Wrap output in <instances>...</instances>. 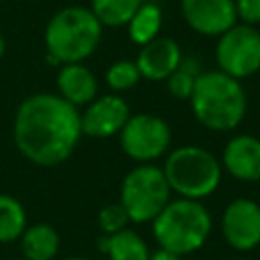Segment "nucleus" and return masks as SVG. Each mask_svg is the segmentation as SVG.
Masks as SVG:
<instances>
[{
  "label": "nucleus",
  "instance_id": "obj_1",
  "mask_svg": "<svg viewBox=\"0 0 260 260\" xmlns=\"http://www.w3.org/2000/svg\"><path fill=\"white\" fill-rule=\"evenodd\" d=\"M81 136V116L77 108L57 93L28 95L14 114V144L32 165L57 167L65 162Z\"/></svg>",
  "mask_w": 260,
  "mask_h": 260
},
{
  "label": "nucleus",
  "instance_id": "obj_2",
  "mask_svg": "<svg viewBox=\"0 0 260 260\" xmlns=\"http://www.w3.org/2000/svg\"><path fill=\"white\" fill-rule=\"evenodd\" d=\"M189 104L197 122L213 132L236 130L248 110L246 91L240 79L219 69L199 73Z\"/></svg>",
  "mask_w": 260,
  "mask_h": 260
},
{
  "label": "nucleus",
  "instance_id": "obj_3",
  "mask_svg": "<svg viewBox=\"0 0 260 260\" xmlns=\"http://www.w3.org/2000/svg\"><path fill=\"white\" fill-rule=\"evenodd\" d=\"M150 223L158 248L181 258L203 248L213 228L209 209L201 201L183 197L171 199Z\"/></svg>",
  "mask_w": 260,
  "mask_h": 260
},
{
  "label": "nucleus",
  "instance_id": "obj_4",
  "mask_svg": "<svg viewBox=\"0 0 260 260\" xmlns=\"http://www.w3.org/2000/svg\"><path fill=\"white\" fill-rule=\"evenodd\" d=\"M171 193L183 199L201 201L215 193L221 183V162L203 146L187 144L171 150L160 167Z\"/></svg>",
  "mask_w": 260,
  "mask_h": 260
},
{
  "label": "nucleus",
  "instance_id": "obj_5",
  "mask_svg": "<svg viewBox=\"0 0 260 260\" xmlns=\"http://www.w3.org/2000/svg\"><path fill=\"white\" fill-rule=\"evenodd\" d=\"M102 39V24L89 8H61L45 28L47 53L61 65L81 63L87 59Z\"/></svg>",
  "mask_w": 260,
  "mask_h": 260
},
{
  "label": "nucleus",
  "instance_id": "obj_6",
  "mask_svg": "<svg viewBox=\"0 0 260 260\" xmlns=\"http://www.w3.org/2000/svg\"><path fill=\"white\" fill-rule=\"evenodd\" d=\"M171 201V187L160 167L136 165L120 185V205L130 223H150Z\"/></svg>",
  "mask_w": 260,
  "mask_h": 260
},
{
  "label": "nucleus",
  "instance_id": "obj_7",
  "mask_svg": "<svg viewBox=\"0 0 260 260\" xmlns=\"http://www.w3.org/2000/svg\"><path fill=\"white\" fill-rule=\"evenodd\" d=\"M120 146L138 165L160 158L171 146V126L154 114H130L120 130Z\"/></svg>",
  "mask_w": 260,
  "mask_h": 260
},
{
  "label": "nucleus",
  "instance_id": "obj_8",
  "mask_svg": "<svg viewBox=\"0 0 260 260\" xmlns=\"http://www.w3.org/2000/svg\"><path fill=\"white\" fill-rule=\"evenodd\" d=\"M219 71L234 79H244L260 69V30L252 24H234L219 35L215 47Z\"/></svg>",
  "mask_w": 260,
  "mask_h": 260
},
{
  "label": "nucleus",
  "instance_id": "obj_9",
  "mask_svg": "<svg viewBox=\"0 0 260 260\" xmlns=\"http://www.w3.org/2000/svg\"><path fill=\"white\" fill-rule=\"evenodd\" d=\"M221 234L230 248L254 250L260 244V205L248 197L230 201L221 215Z\"/></svg>",
  "mask_w": 260,
  "mask_h": 260
},
{
  "label": "nucleus",
  "instance_id": "obj_10",
  "mask_svg": "<svg viewBox=\"0 0 260 260\" xmlns=\"http://www.w3.org/2000/svg\"><path fill=\"white\" fill-rule=\"evenodd\" d=\"M81 116V134L91 138H110L120 134L130 118V108L126 100L118 93H104L87 104Z\"/></svg>",
  "mask_w": 260,
  "mask_h": 260
},
{
  "label": "nucleus",
  "instance_id": "obj_11",
  "mask_svg": "<svg viewBox=\"0 0 260 260\" xmlns=\"http://www.w3.org/2000/svg\"><path fill=\"white\" fill-rule=\"evenodd\" d=\"M187 24L205 37H219L236 24L234 0H181Z\"/></svg>",
  "mask_w": 260,
  "mask_h": 260
},
{
  "label": "nucleus",
  "instance_id": "obj_12",
  "mask_svg": "<svg viewBox=\"0 0 260 260\" xmlns=\"http://www.w3.org/2000/svg\"><path fill=\"white\" fill-rule=\"evenodd\" d=\"M221 169L242 183L260 181V138L252 134H236L221 152Z\"/></svg>",
  "mask_w": 260,
  "mask_h": 260
},
{
  "label": "nucleus",
  "instance_id": "obj_13",
  "mask_svg": "<svg viewBox=\"0 0 260 260\" xmlns=\"http://www.w3.org/2000/svg\"><path fill=\"white\" fill-rule=\"evenodd\" d=\"M183 55L181 47L169 37H156L142 45L138 59L134 61L140 77L148 81H167V77L179 67Z\"/></svg>",
  "mask_w": 260,
  "mask_h": 260
},
{
  "label": "nucleus",
  "instance_id": "obj_14",
  "mask_svg": "<svg viewBox=\"0 0 260 260\" xmlns=\"http://www.w3.org/2000/svg\"><path fill=\"white\" fill-rule=\"evenodd\" d=\"M59 95L71 106H87L98 98V79L81 63H67L57 73Z\"/></svg>",
  "mask_w": 260,
  "mask_h": 260
},
{
  "label": "nucleus",
  "instance_id": "obj_15",
  "mask_svg": "<svg viewBox=\"0 0 260 260\" xmlns=\"http://www.w3.org/2000/svg\"><path fill=\"white\" fill-rule=\"evenodd\" d=\"M20 240V250L22 258L26 260H55L59 254V234L51 223L39 221L32 225H26L22 232Z\"/></svg>",
  "mask_w": 260,
  "mask_h": 260
},
{
  "label": "nucleus",
  "instance_id": "obj_16",
  "mask_svg": "<svg viewBox=\"0 0 260 260\" xmlns=\"http://www.w3.org/2000/svg\"><path fill=\"white\" fill-rule=\"evenodd\" d=\"M100 250L106 252L110 260H148L150 256L144 238L130 228H124L112 236H104L100 240Z\"/></svg>",
  "mask_w": 260,
  "mask_h": 260
},
{
  "label": "nucleus",
  "instance_id": "obj_17",
  "mask_svg": "<svg viewBox=\"0 0 260 260\" xmlns=\"http://www.w3.org/2000/svg\"><path fill=\"white\" fill-rule=\"evenodd\" d=\"M26 230L24 205L6 193H0V244L14 242Z\"/></svg>",
  "mask_w": 260,
  "mask_h": 260
},
{
  "label": "nucleus",
  "instance_id": "obj_18",
  "mask_svg": "<svg viewBox=\"0 0 260 260\" xmlns=\"http://www.w3.org/2000/svg\"><path fill=\"white\" fill-rule=\"evenodd\" d=\"M162 24V12L156 4H144L134 12V16L128 22V35L132 39V43L136 45H146L152 39L158 37Z\"/></svg>",
  "mask_w": 260,
  "mask_h": 260
},
{
  "label": "nucleus",
  "instance_id": "obj_19",
  "mask_svg": "<svg viewBox=\"0 0 260 260\" xmlns=\"http://www.w3.org/2000/svg\"><path fill=\"white\" fill-rule=\"evenodd\" d=\"M142 6V0H91V12L102 26L128 24L134 12Z\"/></svg>",
  "mask_w": 260,
  "mask_h": 260
},
{
  "label": "nucleus",
  "instance_id": "obj_20",
  "mask_svg": "<svg viewBox=\"0 0 260 260\" xmlns=\"http://www.w3.org/2000/svg\"><path fill=\"white\" fill-rule=\"evenodd\" d=\"M199 73H201V69H199L197 59H193V57L181 59L179 67L167 77L169 91L177 100H189L191 93H193V87H195V81H197Z\"/></svg>",
  "mask_w": 260,
  "mask_h": 260
},
{
  "label": "nucleus",
  "instance_id": "obj_21",
  "mask_svg": "<svg viewBox=\"0 0 260 260\" xmlns=\"http://www.w3.org/2000/svg\"><path fill=\"white\" fill-rule=\"evenodd\" d=\"M140 79V71L136 67L134 61H128V59H122V61H116L108 67L106 71V83L110 85V89L114 91H126V89H132Z\"/></svg>",
  "mask_w": 260,
  "mask_h": 260
},
{
  "label": "nucleus",
  "instance_id": "obj_22",
  "mask_svg": "<svg viewBox=\"0 0 260 260\" xmlns=\"http://www.w3.org/2000/svg\"><path fill=\"white\" fill-rule=\"evenodd\" d=\"M128 223H130V217H128L126 209L120 205V201L102 207L98 213V225L106 236H112V234L128 228Z\"/></svg>",
  "mask_w": 260,
  "mask_h": 260
},
{
  "label": "nucleus",
  "instance_id": "obj_23",
  "mask_svg": "<svg viewBox=\"0 0 260 260\" xmlns=\"http://www.w3.org/2000/svg\"><path fill=\"white\" fill-rule=\"evenodd\" d=\"M236 14L244 20V24H258L260 22V0H234Z\"/></svg>",
  "mask_w": 260,
  "mask_h": 260
},
{
  "label": "nucleus",
  "instance_id": "obj_24",
  "mask_svg": "<svg viewBox=\"0 0 260 260\" xmlns=\"http://www.w3.org/2000/svg\"><path fill=\"white\" fill-rule=\"evenodd\" d=\"M148 260H181V256H177V254H173V252H169V250L158 248V250L150 252Z\"/></svg>",
  "mask_w": 260,
  "mask_h": 260
},
{
  "label": "nucleus",
  "instance_id": "obj_25",
  "mask_svg": "<svg viewBox=\"0 0 260 260\" xmlns=\"http://www.w3.org/2000/svg\"><path fill=\"white\" fill-rule=\"evenodd\" d=\"M4 51H6V41H4V37L0 35V59H2V55H4Z\"/></svg>",
  "mask_w": 260,
  "mask_h": 260
},
{
  "label": "nucleus",
  "instance_id": "obj_26",
  "mask_svg": "<svg viewBox=\"0 0 260 260\" xmlns=\"http://www.w3.org/2000/svg\"><path fill=\"white\" fill-rule=\"evenodd\" d=\"M63 260H87V258H81V256H73V258H63Z\"/></svg>",
  "mask_w": 260,
  "mask_h": 260
},
{
  "label": "nucleus",
  "instance_id": "obj_27",
  "mask_svg": "<svg viewBox=\"0 0 260 260\" xmlns=\"http://www.w3.org/2000/svg\"><path fill=\"white\" fill-rule=\"evenodd\" d=\"M18 260H26V258H18Z\"/></svg>",
  "mask_w": 260,
  "mask_h": 260
}]
</instances>
